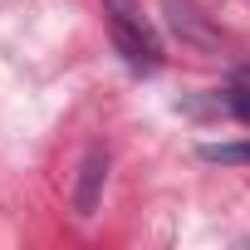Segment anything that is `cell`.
I'll list each match as a JSON object with an SVG mask.
<instances>
[{"label": "cell", "mask_w": 250, "mask_h": 250, "mask_svg": "<svg viewBox=\"0 0 250 250\" xmlns=\"http://www.w3.org/2000/svg\"><path fill=\"white\" fill-rule=\"evenodd\" d=\"M201 157H206V162H226V167H235V162H250V143H206Z\"/></svg>", "instance_id": "3"}, {"label": "cell", "mask_w": 250, "mask_h": 250, "mask_svg": "<svg viewBox=\"0 0 250 250\" xmlns=\"http://www.w3.org/2000/svg\"><path fill=\"white\" fill-rule=\"evenodd\" d=\"M103 177H108V157H103V152L93 147V152L83 157V167H79V191H74V211H79V216H93Z\"/></svg>", "instance_id": "2"}, {"label": "cell", "mask_w": 250, "mask_h": 250, "mask_svg": "<svg viewBox=\"0 0 250 250\" xmlns=\"http://www.w3.org/2000/svg\"><path fill=\"white\" fill-rule=\"evenodd\" d=\"M230 113L250 128V83H235V88H230Z\"/></svg>", "instance_id": "4"}, {"label": "cell", "mask_w": 250, "mask_h": 250, "mask_svg": "<svg viewBox=\"0 0 250 250\" xmlns=\"http://www.w3.org/2000/svg\"><path fill=\"white\" fill-rule=\"evenodd\" d=\"M103 20H108V35H113L118 54L133 69H143V74L162 69V35H157V25L147 20V10L138 0H103Z\"/></svg>", "instance_id": "1"}]
</instances>
